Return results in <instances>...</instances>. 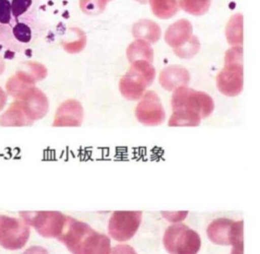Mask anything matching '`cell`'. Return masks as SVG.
I'll return each instance as SVG.
<instances>
[{
  "label": "cell",
  "mask_w": 260,
  "mask_h": 254,
  "mask_svg": "<svg viewBox=\"0 0 260 254\" xmlns=\"http://www.w3.org/2000/svg\"><path fill=\"white\" fill-rule=\"evenodd\" d=\"M22 254H49L48 250L42 246H31Z\"/></svg>",
  "instance_id": "cell-28"
},
{
  "label": "cell",
  "mask_w": 260,
  "mask_h": 254,
  "mask_svg": "<svg viewBox=\"0 0 260 254\" xmlns=\"http://www.w3.org/2000/svg\"><path fill=\"white\" fill-rule=\"evenodd\" d=\"M136 1H138V2H140V3H142V4H145V3L148 2V0H136Z\"/></svg>",
  "instance_id": "cell-32"
},
{
  "label": "cell",
  "mask_w": 260,
  "mask_h": 254,
  "mask_svg": "<svg viewBox=\"0 0 260 254\" xmlns=\"http://www.w3.org/2000/svg\"><path fill=\"white\" fill-rule=\"evenodd\" d=\"M6 103H7V93L0 86V111L3 110V108L6 106Z\"/></svg>",
  "instance_id": "cell-29"
},
{
  "label": "cell",
  "mask_w": 260,
  "mask_h": 254,
  "mask_svg": "<svg viewBox=\"0 0 260 254\" xmlns=\"http://www.w3.org/2000/svg\"><path fill=\"white\" fill-rule=\"evenodd\" d=\"M57 239L72 254H110L111 251L108 235L95 232L86 223L69 215Z\"/></svg>",
  "instance_id": "cell-2"
},
{
  "label": "cell",
  "mask_w": 260,
  "mask_h": 254,
  "mask_svg": "<svg viewBox=\"0 0 260 254\" xmlns=\"http://www.w3.org/2000/svg\"><path fill=\"white\" fill-rule=\"evenodd\" d=\"M163 245L170 254H198L202 240L199 233L182 223L168 227L163 235Z\"/></svg>",
  "instance_id": "cell-5"
},
{
  "label": "cell",
  "mask_w": 260,
  "mask_h": 254,
  "mask_svg": "<svg viewBox=\"0 0 260 254\" xmlns=\"http://www.w3.org/2000/svg\"><path fill=\"white\" fill-rule=\"evenodd\" d=\"M231 254H243V244L233 246V250Z\"/></svg>",
  "instance_id": "cell-30"
},
{
  "label": "cell",
  "mask_w": 260,
  "mask_h": 254,
  "mask_svg": "<svg viewBox=\"0 0 260 254\" xmlns=\"http://www.w3.org/2000/svg\"><path fill=\"white\" fill-rule=\"evenodd\" d=\"M84 121V108L80 102L68 100L58 107L53 126L79 127Z\"/></svg>",
  "instance_id": "cell-13"
},
{
  "label": "cell",
  "mask_w": 260,
  "mask_h": 254,
  "mask_svg": "<svg viewBox=\"0 0 260 254\" xmlns=\"http://www.w3.org/2000/svg\"><path fill=\"white\" fill-rule=\"evenodd\" d=\"M181 8L195 16H201L208 12L211 0H180Z\"/></svg>",
  "instance_id": "cell-23"
},
{
  "label": "cell",
  "mask_w": 260,
  "mask_h": 254,
  "mask_svg": "<svg viewBox=\"0 0 260 254\" xmlns=\"http://www.w3.org/2000/svg\"><path fill=\"white\" fill-rule=\"evenodd\" d=\"M87 44V39L85 34L81 31L79 34V37L76 41H71V42H63V47L66 51L70 54H76L81 52Z\"/></svg>",
  "instance_id": "cell-25"
},
{
  "label": "cell",
  "mask_w": 260,
  "mask_h": 254,
  "mask_svg": "<svg viewBox=\"0 0 260 254\" xmlns=\"http://www.w3.org/2000/svg\"><path fill=\"white\" fill-rule=\"evenodd\" d=\"M30 227L22 219L0 214V245L11 251L19 250L28 242Z\"/></svg>",
  "instance_id": "cell-8"
},
{
  "label": "cell",
  "mask_w": 260,
  "mask_h": 254,
  "mask_svg": "<svg viewBox=\"0 0 260 254\" xmlns=\"http://www.w3.org/2000/svg\"><path fill=\"white\" fill-rule=\"evenodd\" d=\"M109 1H110V0H109Z\"/></svg>",
  "instance_id": "cell-33"
},
{
  "label": "cell",
  "mask_w": 260,
  "mask_h": 254,
  "mask_svg": "<svg viewBox=\"0 0 260 254\" xmlns=\"http://www.w3.org/2000/svg\"><path fill=\"white\" fill-rule=\"evenodd\" d=\"M110 254H137V252L128 244H117L111 248Z\"/></svg>",
  "instance_id": "cell-27"
},
{
  "label": "cell",
  "mask_w": 260,
  "mask_h": 254,
  "mask_svg": "<svg viewBox=\"0 0 260 254\" xmlns=\"http://www.w3.org/2000/svg\"><path fill=\"white\" fill-rule=\"evenodd\" d=\"M165 41L180 58H193L200 51V42L193 35L192 24L186 19L174 23L167 29Z\"/></svg>",
  "instance_id": "cell-6"
},
{
  "label": "cell",
  "mask_w": 260,
  "mask_h": 254,
  "mask_svg": "<svg viewBox=\"0 0 260 254\" xmlns=\"http://www.w3.org/2000/svg\"><path fill=\"white\" fill-rule=\"evenodd\" d=\"M4 71H5V62L3 58L0 56V76L4 73Z\"/></svg>",
  "instance_id": "cell-31"
},
{
  "label": "cell",
  "mask_w": 260,
  "mask_h": 254,
  "mask_svg": "<svg viewBox=\"0 0 260 254\" xmlns=\"http://www.w3.org/2000/svg\"><path fill=\"white\" fill-rule=\"evenodd\" d=\"M219 92L226 97H238L243 89V49L234 47L226 51L224 67L217 77Z\"/></svg>",
  "instance_id": "cell-3"
},
{
  "label": "cell",
  "mask_w": 260,
  "mask_h": 254,
  "mask_svg": "<svg viewBox=\"0 0 260 254\" xmlns=\"http://www.w3.org/2000/svg\"><path fill=\"white\" fill-rule=\"evenodd\" d=\"M32 86H35V85L30 84L18 74H15L14 76H12L7 81L6 85H5L6 93L15 100H20L22 97L26 93V91L28 89H30Z\"/></svg>",
  "instance_id": "cell-22"
},
{
  "label": "cell",
  "mask_w": 260,
  "mask_h": 254,
  "mask_svg": "<svg viewBox=\"0 0 260 254\" xmlns=\"http://www.w3.org/2000/svg\"><path fill=\"white\" fill-rule=\"evenodd\" d=\"M21 219L46 238H57L64 229L67 215L55 211L20 212Z\"/></svg>",
  "instance_id": "cell-7"
},
{
  "label": "cell",
  "mask_w": 260,
  "mask_h": 254,
  "mask_svg": "<svg viewBox=\"0 0 260 254\" xmlns=\"http://www.w3.org/2000/svg\"><path fill=\"white\" fill-rule=\"evenodd\" d=\"M153 13L160 19H169L178 12V0H149Z\"/></svg>",
  "instance_id": "cell-21"
},
{
  "label": "cell",
  "mask_w": 260,
  "mask_h": 254,
  "mask_svg": "<svg viewBox=\"0 0 260 254\" xmlns=\"http://www.w3.org/2000/svg\"><path fill=\"white\" fill-rule=\"evenodd\" d=\"M171 106L173 113L168 122L171 127L199 126L202 119L209 117L215 109V103L208 93L188 86L174 90Z\"/></svg>",
  "instance_id": "cell-1"
},
{
  "label": "cell",
  "mask_w": 260,
  "mask_h": 254,
  "mask_svg": "<svg viewBox=\"0 0 260 254\" xmlns=\"http://www.w3.org/2000/svg\"><path fill=\"white\" fill-rule=\"evenodd\" d=\"M159 82L165 89L172 91L181 86H187L190 82V74L183 67H168L161 72Z\"/></svg>",
  "instance_id": "cell-15"
},
{
  "label": "cell",
  "mask_w": 260,
  "mask_h": 254,
  "mask_svg": "<svg viewBox=\"0 0 260 254\" xmlns=\"http://www.w3.org/2000/svg\"><path fill=\"white\" fill-rule=\"evenodd\" d=\"M16 74L21 76L30 84L36 85V83L42 81L47 77L48 71L42 64L27 62L22 63L21 68L16 72Z\"/></svg>",
  "instance_id": "cell-19"
},
{
  "label": "cell",
  "mask_w": 260,
  "mask_h": 254,
  "mask_svg": "<svg viewBox=\"0 0 260 254\" xmlns=\"http://www.w3.org/2000/svg\"><path fill=\"white\" fill-rule=\"evenodd\" d=\"M209 239L217 245L243 244V221L220 217L213 220L207 230Z\"/></svg>",
  "instance_id": "cell-9"
},
{
  "label": "cell",
  "mask_w": 260,
  "mask_h": 254,
  "mask_svg": "<svg viewBox=\"0 0 260 254\" xmlns=\"http://www.w3.org/2000/svg\"><path fill=\"white\" fill-rule=\"evenodd\" d=\"M126 55L130 63L135 61H146L153 63V50L150 44L144 40L137 39L131 43L126 51Z\"/></svg>",
  "instance_id": "cell-18"
},
{
  "label": "cell",
  "mask_w": 260,
  "mask_h": 254,
  "mask_svg": "<svg viewBox=\"0 0 260 254\" xmlns=\"http://www.w3.org/2000/svg\"><path fill=\"white\" fill-rule=\"evenodd\" d=\"M132 34L136 39L144 40L148 43H156L161 37L160 27L151 20H140L134 24Z\"/></svg>",
  "instance_id": "cell-17"
},
{
  "label": "cell",
  "mask_w": 260,
  "mask_h": 254,
  "mask_svg": "<svg viewBox=\"0 0 260 254\" xmlns=\"http://www.w3.org/2000/svg\"><path fill=\"white\" fill-rule=\"evenodd\" d=\"M135 116L147 126H157L165 121L166 113L157 93L149 90L142 96L135 108Z\"/></svg>",
  "instance_id": "cell-11"
},
{
  "label": "cell",
  "mask_w": 260,
  "mask_h": 254,
  "mask_svg": "<svg viewBox=\"0 0 260 254\" xmlns=\"http://www.w3.org/2000/svg\"><path fill=\"white\" fill-rule=\"evenodd\" d=\"M155 69L146 61L132 62L129 71L119 82V90L128 101H138L155 79Z\"/></svg>",
  "instance_id": "cell-4"
},
{
  "label": "cell",
  "mask_w": 260,
  "mask_h": 254,
  "mask_svg": "<svg viewBox=\"0 0 260 254\" xmlns=\"http://www.w3.org/2000/svg\"><path fill=\"white\" fill-rule=\"evenodd\" d=\"M141 221L142 212L138 211L112 212L108 226L109 237L118 242H125L136 234Z\"/></svg>",
  "instance_id": "cell-10"
},
{
  "label": "cell",
  "mask_w": 260,
  "mask_h": 254,
  "mask_svg": "<svg viewBox=\"0 0 260 254\" xmlns=\"http://www.w3.org/2000/svg\"><path fill=\"white\" fill-rule=\"evenodd\" d=\"M162 215L166 217L169 221L173 223H181L186 218L188 215V212H162Z\"/></svg>",
  "instance_id": "cell-26"
},
{
  "label": "cell",
  "mask_w": 260,
  "mask_h": 254,
  "mask_svg": "<svg viewBox=\"0 0 260 254\" xmlns=\"http://www.w3.org/2000/svg\"><path fill=\"white\" fill-rule=\"evenodd\" d=\"M18 101L20 102L27 117L33 122L42 119L49 111V100L40 88L36 87V85L28 89Z\"/></svg>",
  "instance_id": "cell-12"
},
{
  "label": "cell",
  "mask_w": 260,
  "mask_h": 254,
  "mask_svg": "<svg viewBox=\"0 0 260 254\" xmlns=\"http://www.w3.org/2000/svg\"><path fill=\"white\" fill-rule=\"evenodd\" d=\"M225 35L228 42L235 47H241L243 43V17L239 13L234 15L226 25Z\"/></svg>",
  "instance_id": "cell-20"
},
{
  "label": "cell",
  "mask_w": 260,
  "mask_h": 254,
  "mask_svg": "<svg viewBox=\"0 0 260 254\" xmlns=\"http://www.w3.org/2000/svg\"><path fill=\"white\" fill-rule=\"evenodd\" d=\"M33 123L34 122L31 121L25 114L18 100H15L0 115V126H31Z\"/></svg>",
  "instance_id": "cell-16"
},
{
  "label": "cell",
  "mask_w": 260,
  "mask_h": 254,
  "mask_svg": "<svg viewBox=\"0 0 260 254\" xmlns=\"http://www.w3.org/2000/svg\"><path fill=\"white\" fill-rule=\"evenodd\" d=\"M21 24L12 15L11 0H0V43L12 49V33Z\"/></svg>",
  "instance_id": "cell-14"
},
{
  "label": "cell",
  "mask_w": 260,
  "mask_h": 254,
  "mask_svg": "<svg viewBox=\"0 0 260 254\" xmlns=\"http://www.w3.org/2000/svg\"><path fill=\"white\" fill-rule=\"evenodd\" d=\"M108 2L109 0H81L80 7L85 14L95 16L104 12Z\"/></svg>",
  "instance_id": "cell-24"
}]
</instances>
